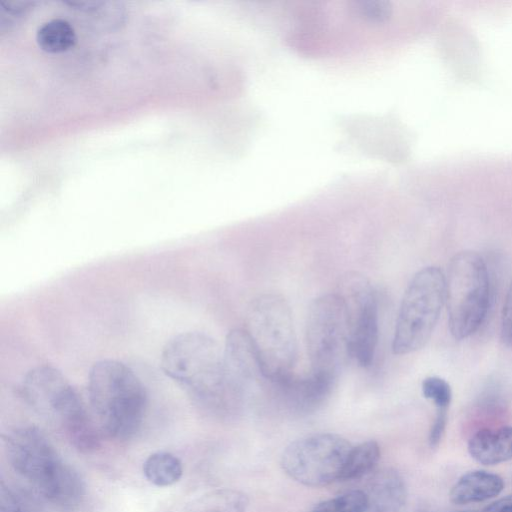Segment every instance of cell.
<instances>
[{
  "label": "cell",
  "instance_id": "cell-3",
  "mask_svg": "<svg viewBox=\"0 0 512 512\" xmlns=\"http://www.w3.org/2000/svg\"><path fill=\"white\" fill-rule=\"evenodd\" d=\"M245 330L265 380L274 383L293 374L297 341L290 307L283 297L263 294L255 298L248 307Z\"/></svg>",
  "mask_w": 512,
  "mask_h": 512
},
{
  "label": "cell",
  "instance_id": "cell-9",
  "mask_svg": "<svg viewBox=\"0 0 512 512\" xmlns=\"http://www.w3.org/2000/svg\"><path fill=\"white\" fill-rule=\"evenodd\" d=\"M343 305L350 357L362 366L373 362L378 342V302L370 281L350 272L344 275L335 292Z\"/></svg>",
  "mask_w": 512,
  "mask_h": 512
},
{
  "label": "cell",
  "instance_id": "cell-6",
  "mask_svg": "<svg viewBox=\"0 0 512 512\" xmlns=\"http://www.w3.org/2000/svg\"><path fill=\"white\" fill-rule=\"evenodd\" d=\"M445 302V276L435 266L419 270L408 284L398 312L392 350L405 355L429 340Z\"/></svg>",
  "mask_w": 512,
  "mask_h": 512
},
{
  "label": "cell",
  "instance_id": "cell-10",
  "mask_svg": "<svg viewBox=\"0 0 512 512\" xmlns=\"http://www.w3.org/2000/svg\"><path fill=\"white\" fill-rule=\"evenodd\" d=\"M229 382L241 397L249 385L264 378L256 351L245 329L231 330L223 350Z\"/></svg>",
  "mask_w": 512,
  "mask_h": 512
},
{
  "label": "cell",
  "instance_id": "cell-1",
  "mask_svg": "<svg viewBox=\"0 0 512 512\" xmlns=\"http://www.w3.org/2000/svg\"><path fill=\"white\" fill-rule=\"evenodd\" d=\"M161 368L206 408L227 409L241 398L229 382L223 351L202 332H184L170 339L161 354Z\"/></svg>",
  "mask_w": 512,
  "mask_h": 512
},
{
  "label": "cell",
  "instance_id": "cell-4",
  "mask_svg": "<svg viewBox=\"0 0 512 512\" xmlns=\"http://www.w3.org/2000/svg\"><path fill=\"white\" fill-rule=\"evenodd\" d=\"M14 469L33 483L50 502L60 505L75 496L81 478L57 454L47 437L36 427L13 431L7 440Z\"/></svg>",
  "mask_w": 512,
  "mask_h": 512
},
{
  "label": "cell",
  "instance_id": "cell-13",
  "mask_svg": "<svg viewBox=\"0 0 512 512\" xmlns=\"http://www.w3.org/2000/svg\"><path fill=\"white\" fill-rule=\"evenodd\" d=\"M473 459L484 465H495L512 459V426L482 429L468 442Z\"/></svg>",
  "mask_w": 512,
  "mask_h": 512
},
{
  "label": "cell",
  "instance_id": "cell-14",
  "mask_svg": "<svg viewBox=\"0 0 512 512\" xmlns=\"http://www.w3.org/2000/svg\"><path fill=\"white\" fill-rule=\"evenodd\" d=\"M503 479L494 473L474 470L462 475L450 491V500L457 505L482 502L499 495Z\"/></svg>",
  "mask_w": 512,
  "mask_h": 512
},
{
  "label": "cell",
  "instance_id": "cell-5",
  "mask_svg": "<svg viewBox=\"0 0 512 512\" xmlns=\"http://www.w3.org/2000/svg\"><path fill=\"white\" fill-rule=\"evenodd\" d=\"M490 299V282L484 259L475 251H461L450 260L445 277V301L452 336L472 335L484 321Z\"/></svg>",
  "mask_w": 512,
  "mask_h": 512
},
{
  "label": "cell",
  "instance_id": "cell-19",
  "mask_svg": "<svg viewBox=\"0 0 512 512\" xmlns=\"http://www.w3.org/2000/svg\"><path fill=\"white\" fill-rule=\"evenodd\" d=\"M368 508V495L353 490L319 503L313 512H366Z\"/></svg>",
  "mask_w": 512,
  "mask_h": 512
},
{
  "label": "cell",
  "instance_id": "cell-8",
  "mask_svg": "<svg viewBox=\"0 0 512 512\" xmlns=\"http://www.w3.org/2000/svg\"><path fill=\"white\" fill-rule=\"evenodd\" d=\"M350 450L349 442L339 435L314 434L291 443L283 452L281 464L295 481L324 486L340 478Z\"/></svg>",
  "mask_w": 512,
  "mask_h": 512
},
{
  "label": "cell",
  "instance_id": "cell-16",
  "mask_svg": "<svg viewBox=\"0 0 512 512\" xmlns=\"http://www.w3.org/2000/svg\"><path fill=\"white\" fill-rule=\"evenodd\" d=\"M143 472L152 484L167 487L180 480L183 467L175 455L169 452H156L145 460Z\"/></svg>",
  "mask_w": 512,
  "mask_h": 512
},
{
  "label": "cell",
  "instance_id": "cell-12",
  "mask_svg": "<svg viewBox=\"0 0 512 512\" xmlns=\"http://www.w3.org/2000/svg\"><path fill=\"white\" fill-rule=\"evenodd\" d=\"M55 418L77 450L90 453L99 448V426L89 415L79 394L66 402L58 410Z\"/></svg>",
  "mask_w": 512,
  "mask_h": 512
},
{
  "label": "cell",
  "instance_id": "cell-18",
  "mask_svg": "<svg viewBox=\"0 0 512 512\" xmlns=\"http://www.w3.org/2000/svg\"><path fill=\"white\" fill-rule=\"evenodd\" d=\"M380 458V448L375 441H367L351 448L339 480L358 479L370 472Z\"/></svg>",
  "mask_w": 512,
  "mask_h": 512
},
{
  "label": "cell",
  "instance_id": "cell-7",
  "mask_svg": "<svg viewBox=\"0 0 512 512\" xmlns=\"http://www.w3.org/2000/svg\"><path fill=\"white\" fill-rule=\"evenodd\" d=\"M306 342L312 372L336 380L350 357L344 309L336 293L322 295L311 303Z\"/></svg>",
  "mask_w": 512,
  "mask_h": 512
},
{
  "label": "cell",
  "instance_id": "cell-25",
  "mask_svg": "<svg viewBox=\"0 0 512 512\" xmlns=\"http://www.w3.org/2000/svg\"><path fill=\"white\" fill-rule=\"evenodd\" d=\"M483 512H512V494L491 503Z\"/></svg>",
  "mask_w": 512,
  "mask_h": 512
},
{
  "label": "cell",
  "instance_id": "cell-23",
  "mask_svg": "<svg viewBox=\"0 0 512 512\" xmlns=\"http://www.w3.org/2000/svg\"><path fill=\"white\" fill-rule=\"evenodd\" d=\"M447 411L448 410H436V416L429 433V443L431 447L437 446L444 434L447 424Z\"/></svg>",
  "mask_w": 512,
  "mask_h": 512
},
{
  "label": "cell",
  "instance_id": "cell-2",
  "mask_svg": "<svg viewBox=\"0 0 512 512\" xmlns=\"http://www.w3.org/2000/svg\"><path fill=\"white\" fill-rule=\"evenodd\" d=\"M87 391L100 430L116 439L130 438L139 430L147 394L130 367L113 359L97 361L89 371Z\"/></svg>",
  "mask_w": 512,
  "mask_h": 512
},
{
  "label": "cell",
  "instance_id": "cell-17",
  "mask_svg": "<svg viewBox=\"0 0 512 512\" xmlns=\"http://www.w3.org/2000/svg\"><path fill=\"white\" fill-rule=\"evenodd\" d=\"M36 41L40 49L47 53H61L75 45L76 34L69 22L52 19L37 29Z\"/></svg>",
  "mask_w": 512,
  "mask_h": 512
},
{
  "label": "cell",
  "instance_id": "cell-15",
  "mask_svg": "<svg viewBox=\"0 0 512 512\" xmlns=\"http://www.w3.org/2000/svg\"><path fill=\"white\" fill-rule=\"evenodd\" d=\"M368 497L373 512H397L405 501V484L396 472L386 471L375 479Z\"/></svg>",
  "mask_w": 512,
  "mask_h": 512
},
{
  "label": "cell",
  "instance_id": "cell-11",
  "mask_svg": "<svg viewBox=\"0 0 512 512\" xmlns=\"http://www.w3.org/2000/svg\"><path fill=\"white\" fill-rule=\"evenodd\" d=\"M335 380L311 372L309 376L294 374L271 383L278 396L290 409L309 412L319 407L329 396Z\"/></svg>",
  "mask_w": 512,
  "mask_h": 512
},
{
  "label": "cell",
  "instance_id": "cell-21",
  "mask_svg": "<svg viewBox=\"0 0 512 512\" xmlns=\"http://www.w3.org/2000/svg\"><path fill=\"white\" fill-rule=\"evenodd\" d=\"M422 393L436 406V410H448L452 399L450 385L442 378L430 376L422 382Z\"/></svg>",
  "mask_w": 512,
  "mask_h": 512
},
{
  "label": "cell",
  "instance_id": "cell-20",
  "mask_svg": "<svg viewBox=\"0 0 512 512\" xmlns=\"http://www.w3.org/2000/svg\"><path fill=\"white\" fill-rule=\"evenodd\" d=\"M248 501L245 495L233 490H221L208 500V512H246Z\"/></svg>",
  "mask_w": 512,
  "mask_h": 512
},
{
  "label": "cell",
  "instance_id": "cell-24",
  "mask_svg": "<svg viewBox=\"0 0 512 512\" xmlns=\"http://www.w3.org/2000/svg\"><path fill=\"white\" fill-rule=\"evenodd\" d=\"M0 512H26L22 503L9 490L1 489Z\"/></svg>",
  "mask_w": 512,
  "mask_h": 512
},
{
  "label": "cell",
  "instance_id": "cell-22",
  "mask_svg": "<svg viewBox=\"0 0 512 512\" xmlns=\"http://www.w3.org/2000/svg\"><path fill=\"white\" fill-rule=\"evenodd\" d=\"M501 335L506 343L512 345V281L503 305Z\"/></svg>",
  "mask_w": 512,
  "mask_h": 512
}]
</instances>
